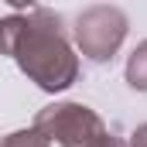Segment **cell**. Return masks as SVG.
Segmentation results:
<instances>
[{"mask_svg": "<svg viewBox=\"0 0 147 147\" xmlns=\"http://www.w3.org/2000/svg\"><path fill=\"white\" fill-rule=\"evenodd\" d=\"M0 48L45 92H62L79 79V55L69 45L62 14L48 7L7 14L0 24Z\"/></svg>", "mask_w": 147, "mask_h": 147, "instance_id": "1", "label": "cell"}, {"mask_svg": "<svg viewBox=\"0 0 147 147\" xmlns=\"http://www.w3.org/2000/svg\"><path fill=\"white\" fill-rule=\"evenodd\" d=\"M34 130H41L58 147H96L110 134L103 116L89 110L86 103H51V106L38 110Z\"/></svg>", "mask_w": 147, "mask_h": 147, "instance_id": "2", "label": "cell"}, {"mask_svg": "<svg viewBox=\"0 0 147 147\" xmlns=\"http://www.w3.org/2000/svg\"><path fill=\"white\" fill-rule=\"evenodd\" d=\"M123 38H127V14L120 7L96 3V7L82 10L75 21V41L89 62H110L120 51Z\"/></svg>", "mask_w": 147, "mask_h": 147, "instance_id": "3", "label": "cell"}, {"mask_svg": "<svg viewBox=\"0 0 147 147\" xmlns=\"http://www.w3.org/2000/svg\"><path fill=\"white\" fill-rule=\"evenodd\" d=\"M127 86L137 92H147V41H140L134 55L127 58Z\"/></svg>", "mask_w": 147, "mask_h": 147, "instance_id": "4", "label": "cell"}, {"mask_svg": "<svg viewBox=\"0 0 147 147\" xmlns=\"http://www.w3.org/2000/svg\"><path fill=\"white\" fill-rule=\"evenodd\" d=\"M3 147H51V140L41 134V130H14L7 140H3Z\"/></svg>", "mask_w": 147, "mask_h": 147, "instance_id": "5", "label": "cell"}, {"mask_svg": "<svg viewBox=\"0 0 147 147\" xmlns=\"http://www.w3.org/2000/svg\"><path fill=\"white\" fill-rule=\"evenodd\" d=\"M130 147H147V123H140V127L134 130V137H130Z\"/></svg>", "mask_w": 147, "mask_h": 147, "instance_id": "6", "label": "cell"}, {"mask_svg": "<svg viewBox=\"0 0 147 147\" xmlns=\"http://www.w3.org/2000/svg\"><path fill=\"white\" fill-rule=\"evenodd\" d=\"M96 147H130V144H127V140H120V137H116V134L110 130V134H106V137H103V140H99Z\"/></svg>", "mask_w": 147, "mask_h": 147, "instance_id": "7", "label": "cell"}]
</instances>
